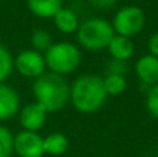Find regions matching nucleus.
Segmentation results:
<instances>
[{"label": "nucleus", "instance_id": "nucleus-1", "mask_svg": "<svg viewBox=\"0 0 158 157\" xmlns=\"http://www.w3.org/2000/svg\"><path fill=\"white\" fill-rule=\"evenodd\" d=\"M103 78L94 74H85L71 85V100L75 110L82 114H93L104 106L107 100Z\"/></svg>", "mask_w": 158, "mask_h": 157}, {"label": "nucleus", "instance_id": "nucleus-2", "mask_svg": "<svg viewBox=\"0 0 158 157\" xmlns=\"http://www.w3.org/2000/svg\"><path fill=\"white\" fill-rule=\"evenodd\" d=\"M33 96L47 113H56L65 107L71 96V86L63 75L44 72L33 82Z\"/></svg>", "mask_w": 158, "mask_h": 157}, {"label": "nucleus", "instance_id": "nucleus-3", "mask_svg": "<svg viewBox=\"0 0 158 157\" xmlns=\"http://www.w3.org/2000/svg\"><path fill=\"white\" fill-rule=\"evenodd\" d=\"M115 31L112 24L106 18L93 17L79 25L77 31V40L79 46L89 52H100L108 47Z\"/></svg>", "mask_w": 158, "mask_h": 157}, {"label": "nucleus", "instance_id": "nucleus-4", "mask_svg": "<svg viewBox=\"0 0 158 157\" xmlns=\"http://www.w3.org/2000/svg\"><path fill=\"white\" fill-rule=\"evenodd\" d=\"M44 61L50 72L64 77L78 70L82 63V53L71 42H57L44 53Z\"/></svg>", "mask_w": 158, "mask_h": 157}, {"label": "nucleus", "instance_id": "nucleus-5", "mask_svg": "<svg viewBox=\"0 0 158 157\" xmlns=\"http://www.w3.org/2000/svg\"><path fill=\"white\" fill-rule=\"evenodd\" d=\"M111 24L117 35L132 39L143 31L146 25V14L137 6H125L115 13Z\"/></svg>", "mask_w": 158, "mask_h": 157}, {"label": "nucleus", "instance_id": "nucleus-6", "mask_svg": "<svg viewBox=\"0 0 158 157\" xmlns=\"http://www.w3.org/2000/svg\"><path fill=\"white\" fill-rule=\"evenodd\" d=\"M15 68L25 78H38L44 74V56L36 50H24L15 58Z\"/></svg>", "mask_w": 158, "mask_h": 157}, {"label": "nucleus", "instance_id": "nucleus-7", "mask_svg": "<svg viewBox=\"0 0 158 157\" xmlns=\"http://www.w3.org/2000/svg\"><path fill=\"white\" fill-rule=\"evenodd\" d=\"M14 150L19 157H43V138L38 132L21 131L14 138Z\"/></svg>", "mask_w": 158, "mask_h": 157}, {"label": "nucleus", "instance_id": "nucleus-8", "mask_svg": "<svg viewBox=\"0 0 158 157\" xmlns=\"http://www.w3.org/2000/svg\"><path fill=\"white\" fill-rule=\"evenodd\" d=\"M47 110L39 103H31L25 106L21 110L19 116V122H21L24 131H31V132H38L39 129L44 127V122L47 120Z\"/></svg>", "mask_w": 158, "mask_h": 157}, {"label": "nucleus", "instance_id": "nucleus-9", "mask_svg": "<svg viewBox=\"0 0 158 157\" xmlns=\"http://www.w3.org/2000/svg\"><path fill=\"white\" fill-rule=\"evenodd\" d=\"M135 71L143 85L151 86L158 83V58L151 54H144L136 61Z\"/></svg>", "mask_w": 158, "mask_h": 157}, {"label": "nucleus", "instance_id": "nucleus-10", "mask_svg": "<svg viewBox=\"0 0 158 157\" xmlns=\"http://www.w3.org/2000/svg\"><path fill=\"white\" fill-rule=\"evenodd\" d=\"M19 108L18 93L11 86L0 83V121L11 118Z\"/></svg>", "mask_w": 158, "mask_h": 157}, {"label": "nucleus", "instance_id": "nucleus-11", "mask_svg": "<svg viewBox=\"0 0 158 157\" xmlns=\"http://www.w3.org/2000/svg\"><path fill=\"white\" fill-rule=\"evenodd\" d=\"M107 50H108L110 56H111L114 60L128 61L129 58H132V56L135 54V45L131 38L121 36V35L115 33L114 38L110 42Z\"/></svg>", "mask_w": 158, "mask_h": 157}, {"label": "nucleus", "instance_id": "nucleus-12", "mask_svg": "<svg viewBox=\"0 0 158 157\" xmlns=\"http://www.w3.org/2000/svg\"><path fill=\"white\" fill-rule=\"evenodd\" d=\"M28 7L39 18H53L63 8V0H28Z\"/></svg>", "mask_w": 158, "mask_h": 157}, {"label": "nucleus", "instance_id": "nucleus-13", "mask_svg": "<svg viewBox=\"0 0 158 157\" xmlns=\"http://www.w3.org/2000/svg\"><path fill=\"white\" fill-rule=\"evenodd\" d=\"M54 24L60 32L63 33H74L79 28V18L71 8H61L54 17Z\"/></svg>", "mask_w": 158, "mask_h": 157}, {"label": "nucleus", "instance_id": "nucleus-14", "mask_svg": "<svg viewBox=\"0 0 158 157\" xmlns=\"http://www.w3.org/2000/svg\"><path fill=\"white\" fill-rule=\"evenodd\" d=\"M43 145H44V153H49L52 156H61L68 150L69 142L64 134L60 132H54L50 134L49 136L43 139Z\"/></svg>", "mask_w": 158, "mask_h": 157}, {"label": "nucleus", "instance_id": "nucleus-15", "mask_svg": "<svg viewBox=\"0 0 158 157\" xmlns=\"http://www.w3.org/2000/svg\"><path fill=\"white\" fill-rule=\"evenodd\" d=\"M103 82H104V89H106L107 96H118V95L123 93L126 89L125 77L106 75V78H103Z\"/></svg>", "mask_w": 158, "mask_h": 157}, {"label": "nucleus", "instance_id": "nucleus-16", "mask_svg": "<svg viewBox=\"0 0 158 157\" xmlns=\"http://www.w3.org/2000/svg\"><path fill=\"white\" fill-rule=\"evenodd\" d=\"M31 43H32V46L35 47L33 50L46 53L53 45L52 35H50L47 31H44V29H38V31H35V32L32 33Z\"/></svg>", "mask_w": 158, "mask_h": 157}, {"label": "nucleus", "instance_id": "nucleus-17", "mask_svg": "<svg viewBox=\"0 0 158 157\" xmlns=\"http://www.w3.org/2000/svg\"><path fill=\"white\" fill-rule=\"evenodd\" d=\"M14 152V136L8 128L0 125V157H10Z\"/></svg>", "mask_w": 158, "mask_h": 157}, {"label": "nucleus", "instance_id": "nucleus-18", "mask_svg": "<svg viewBox=\"0 0 158 157\" xmlns=\"http://www.w3.org/2000/svg\"><path fill=\"white\" fill-rule=\"evenodd\" d=\"M13 71V57L7 47L0 45V83H3Z\"/></svg>", "mask_w": 158, "mask_h": 157}, {"label": "nucleus", "instance_id": "nucleus-19", "mask_svg": "<svg viewBox=\"0 0 158 157\" xmlns=\"http://www.w3.org/2000/svg\"><path fill=\"white\" fill-rule=\"evenodd\" d=\"M146 110L153 118L158 120V83L148 88L146 96Z\"/></svg>", "mask_w": 158, "mask_h": 157}, {"label": "nucleus", "instance_id": "nucleus-20", "mask_svg": "<svg viewBox=\"0 0 158 157\" xmlns=\"http://www.w3.org/2000/svg\"><path fill=\"white\" fill-rule=\"evenodd\" d=\"M128 72V64L126 61H119V60H114L107 66V75H119V77H125V74Z\"/></svg>", "mask_w": 158, "mask_h": 157}, {"label": "nucleus", "instance_id": "nucleus-21", "mask_svg": "<svg viewBox=\"0 0 158 157\" xmlns=\"http://www.w3.org/2000/svg\"><path fill=\"white\" fill-rule=\"evenodd\" d=\"M147 47H148V54L158 58V32H154L150 36V39L147 42Z\"/></svg>", "mask_w": 158, "mask_h": 157}, {"label": "nucleus", "instance_id": "nucleus-22", "mask_svg": "<svg viewBox=\"0 0 158 157\" xmlns=\"http://www.w3.org/2000/svg\"><path fill=\"white\" fill-rule=\"evenodd\" d=\"M118 0H89V3L96 8L100 10H108V8L114 7L117 4Z\"/></svg>", "mask_w": 158, "mask_h": 157}]
</instances>
